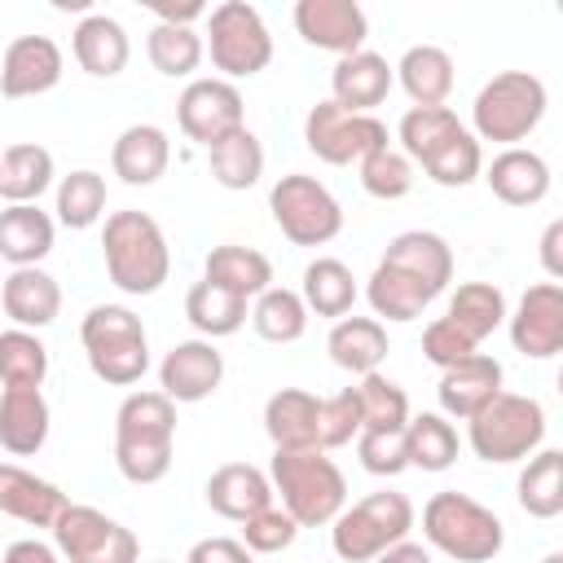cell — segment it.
Returning <instances> with one entry per match:
<instances>
[{
  "label": "cell",
  "mask_w": 563,
  "mask_h": 563,
  "mask_svg": "<svg viewBox=\"0 0 563 563\" xmlns=\"http://www.w3.org/2000/svg\"><path fill=\"white\" fill-rule=\"evenodd\" d=\"M268 484L299 528H325L347 506V479L321 449H273Z\"/></svg>",
  "instance_id": "7a4b0ae2"
},
{
  "label": "cell",
  "mask_w": 563,
  "mask_h": 563,
  "mask_svg": "<svg viewBox=\"0 0 563 563\" xmlns=\"http://www.w3.org/2000/svg\"><path fill=\"white\" fill-rule=\"evenodd\" d=\"M391 75L413 106H444L453 92V57L440 44L405 48V57L391 66Z\"/></svg>",
  "instance_id": "1f68e13d"
},
{
  "label": "cell",
  "mask_w": 563,
  "mask_h": 563,
  "mask_svg": "<svg viewBox=\"0 0 563 563\" xmlns=\"http://www.w3.org/2000/svg\"><path fill=\"white\" fill-rule=\"evenodd\" d=\"M202 31L194 26H167V22H154L150 35H145V57L158 75L167 79H189L198 66H202Z\"/></svg>",
  "instance_id": "60d3db41"
},
{
  "label": "cell",
  "mask_w": 563,
  "mask_h": 563,
  "mask_svg": "<svg viewBox=\"0 0 563 563\" xmlns=\"http://www.w3.org/2000/svg\"><path fill=\"white\" fill-rule=\"evenodd\" d=\"M79 343L88 356V369L110 387H132L150 369V339L132 308L123 303H97L79 321Z\"/></svg>",
  "instance_id": "277c9868"
},
{
  "label": "cell",
  "mask_w": 563,
  "mask_h": 563,
  "mask_svg": "<svg viewBox=\"0 0 563 563\" xmlns=\"http://www.w3.org/2000/svg\"><path fill=\"white\" fill-rule=\"evenodd\" d=\"M224 383V356L211 339H180L158 365V391L172 405H198Z\"/></svg>",
  "instance_id": "9a60e30c"
},
{
  "label": "cell",
  "mask_w": 563,
  "mask_h": 563,
  "mask_svg": "<svg viewBox=\"0 0 563 563\" xmlns=\"http://www.w3.org/2000/svg\"><path fill=\"white\" fill-rule=\"evenodd\" d=\"M57 167L53 154L35 141H13L0 150V198L13 202H40V194H48Z\"/></svg>",
  "instance_id": "d6a6232c"
},
{
  "label": "cell",
  "mask_w": 563,
  "mask_h": 563,
  "mask_svg": "<svg viewBox=\"0 0 563 563\" xmlns=\"http://www.w3.org/2000/svg\"><path fill=\"white\" fill-rule=\"evenodd\" d=\"M484 180L493 198H501L506 207H537L550 194V163L537 150L510 145L484 167Z\"/></svg>",
  "instance_id": "4316f807"
},
{
  "label": "cell",
  "mask_w": 563,
  "mask_h": 563,
  "mask_svg": "<svg viewBox=\"0 0 563 563\" xmlns=\"http://www.w3.org/2000/svg\"><path fill=\"white\" fill-rule=\"evenodd\" d=\"M70 53L79 62L84 75L92 79H114L128 57H132V44H128V31L119 18L110 13H84L79 26L70 31Z\"/></svg>",
  "instance_id": "d4e9b609"
},
{
  "label": "cell",
  "mask_w": 563,
  "mask_h": 563,
  "mask_svg": "<svg viewBox=\"0 0 563 563\" xmlns=\"http://www.w3.org/2000/svg\"><path fill=\"white\" fill-rule=\"evenodd\" d=\"M150 13L167 26H194L198 18H207V4L202 0H185V4H172V0H150Z\"/></svg>",
  "instance_id": "11a10c76"
},
{
  "label": "cell",
  "mask_w": 563,
  "mask_h": 563,
  "mask_svg": "<svg viewBox=\"0 0 563 563\" xmlns=\"http://www.w3.org/2000/svg\"><path fill=\"white\" fill-rule=\"evenodd\" d=\"M365 299H369L374 317H383V321H418L431 308L435 295L422 282H413L409 273H400V268L378 260L369 282H365Z\"/></svg>",
  "instance_id": "836d02e7"
},
{
  "label": "cell",
  "mask_w": 563,
  "mask_h": 563,
  "mask_svg": "<svg viewBox=\"0 0 563 563\" xmlns=\"http://www.w3.org/2000/svg\"><path fill=\"white\" fill-rule=\"evenodd\" d=\"M541 563H563V554H559V550H550V554H545Z\"/></svg>",
  "instance_id": "91938a15"
},
{
  "label": "cell",
  "mask_w": 563,
  "mask_h": 563,
  "mask_svg": "<svg viewBox=\"0 0 563 563\" xmlns=\"http://www.w3.org/2000/svg\"><path fill=\"white\" fill-rule=\"evenodd\" d=\"M207 163H211V180L220 189H251L264 176V145L251 128H238L207 150Z\"/></svg>",
  "instance_id": "f35d334b"
},
{
  "label": "cell",
  "mask_w": 563,
  "mask_h": 563,
  "mask_svg": "<svg viewBox=\"0 0 563 563\" xmlns=\"http://www.w3.org/2000/svg\"><path fill=\"white\" fill-rule=\"evenodd\" d=\"M106 273L123 295H154L172 273L167 233L150 211H114L101 229Z\"/></svg>",
  "instance_id": "3957f363"
},
{
  "label": "cell",
  "mask_w": 563,
  "mask_h": 563,
  "mask_svg": "<svg viewBox=\"0 0 563 563\" xmlns=\"http://www.w3.org/2000/svg\"><path fill=\"white\" fill-rule=\"evenodd\" d=\"M356 457H361V466H365L369 475H383V479L409 471V457H405V427H400V431H361V435H356Z\"/></svg>",
  "instance_id": "f907efd6"
},
{
  "label": "cell",
  "mask_w": 563,
  "mask_h": 563,
  "mask_svg": "<svg viewBox=\"0 0 563 563\" xmlns=\"http://www.w3.org/2000/svg\"><path fill=\"white\" fill-rule=\"evenodd\" d=\"M53 409L40 387H4L0 391V449L13 457H31L48 444Z\"/></svg>",
  "instance_id": "44dd1931"
},
{
  "label": "cell",
  "mask_w": 563,
  "mask_h": 563,
  "mask_svg": "<svg viewBox=\"0 0 563 563\" xmlns=\"http://www.w3.org/2000/svg\"><path fill=\"white\" fill-rule=\"evenodd\" d=\"M422 537L431 550L457 563H488L506 545V523L475 497L444 488L422 506Z\"/></svg>",
  "instance_id": "5b68a950"
},
{
  "label": "cell",
  "mask_w": 563,
  "mask_h": 563,
  "mask_svg": "<svg viewBox=\"0 0 563 563\" xmlns=\"http://www.w3.org/2000/svg\"><path fill=\"white\" fill-rule=\"evenodd\" d=\"M251 325L264 343H295L308 330V308L299 299V290L286 286H268L255 303H251Z\"/></svg>",
  "instance_id": "7bdbcfd3"
},
{
  "label": "cell",
  "mask_w": 563,
  "mask_h": 563,
  "mask_svg": "<svg viewBox=\"0 0 563 563\" xmlns=\"http://www.w3.org/2000/svg\"><path fill=\"white\" fill-rule=\"evenodd\" d=\"M457 128H466L449 106H409L400 114V128H396V150L409 158V163H422L431 150H440Z\"/></svg>",
  "instance_id": "b9f144b4"
},
{
  "label": "cell",
  "mask_w": 563,
  "mask_h": 563,
  "mask_svg": "<svg viewBox=\"0 0 563 563\" xmlns=\"http://www.w3.org/2000/svg\"><path fill=\"white\" fill-rule=\"evenodd\" d=\"M172 163V141L158 123H132L114 136V150H110V167L123 185H154Z\"/></svg>",
  "instance_id": "83f0119b"
},
{
  "label": "cell",
  "mask_w": 563,
  "mask_h": 563,
  "mask_svg": "<svg viewBox=\"0 0 563 563\" xmlns=\"http://www.w3.org/2000/svg\"><path fill=\"white\" fill-rule=\"evenodd\" d=\"M325 352H330V361H334L339 369L365 378V374H374V369L387 361V352H391L387 325H383L378 317H339V321L330 325V334H325Z\"/></svg>",
  "instance_id": "f546056e"
},
{
  "label": "cell",
  "mask_w": 563,
  "mask_h": 563,
  "mask_svg": "<svg viewBox=\"0 0 563 563\" xmlns=\"http://www.w3.org/2000/svg\"><path fill=\"white\" fill-rule=\"evenodd\" d=\"M497 391H501V361L488 356V352H475V356H466L462 365L444 369V374H440V387H435L440 413H444V418H462V422H466L475 409H484Z\"/></svg>",
  "instance_id": "484cf974"
},
{
  "label": "cell",
  "mask_w": 563,
  "mask_h": 563,
  "mask_svg": "<svg viewBox=\"0 0 563 563\" xmlns=\"http://www.w3.org/2000/svg\"><path fill=\"white\" fill-rule=\"evenodd\" d=\"M405 457L418 471H449L457 462V431L444 413H418L405 422Z\"/></svg>",
  "instance_id": "ab89813d"
},
{
  "label": "cell",
  "mask_w": 563,
  "mask_h": 563,
  "mask_svg": "<svg viewBox=\"0 0 563 563\" xmlns=\"http://www.w3.org/2000/svg\"><path fill=\"white\" fill-rule=\"evenodd\" d=\"M369 563H431V550L427 545H413L409 537L405 541H396V545H387L378 559H369Z\"/></svg>",
  "instance_id": "680465c9"
},
{
  "label": "cell",
  "mask_w": 563,
  "mask_h": 563,
  "mask_svg": "<svg viewBox=\"0 0 563 563\" xmlns=\"http://www.w3.org/2000/svg\"><path fill=\"white\" fill-rule=\"evenodd\" d=\"M299 299L308 312L317 317H347L352 303H356V277L343 260L334 255H317L308 268H303V286H299Z\"/></svg>",
  "instance_id": "d590c367"
},
{
  "label": "cell",
  "mask_w": 563,
  "mask_h": 563,
  "mask_svg": "<svg viewBox=\"0 0 563 563\" xmlns=\"http://www.w3.org/2000/svg\"><path fill=\"white\" fill-rule=\"evenodd\" d=\"M295 537H299V523L282 506H264L242 523V545L251 554H282L286 545H295Z\"/></svg>",
  "instance_id": "681fc988"
},
{
  "label": "cell",
  "mask_w": 563,
  "mask_h": 563,
  "mask_svg": "<svg viewBox=\"0 0 563 563\" xmlns=\"http://www.w3.org/2000/svg\"><path fill=\"white\" fill-rule=\"evenodd\" d=\"M383 264L409 273V277L422 282L435 299H440L444 286L453 282V251H449V242H444L440 233H431V229H405V233H396V238L387 242V251H383Z\"/></svg>",
  "instance_id": "7402d4cb"
},
{
  "label": "cell",
  "mask_w": 563,
  "mask_h": 563,
  "mask_svg": "<svg viewBox=\"0 0 563 563\" xmlns=\"http://www.w3.org/2000/svg\"><path fill=\"white\" fill-rule=\"evenodd\" d=\"M62 48L48 35H18L0 57V92L9 101L53 92L62 84Z\"/></svg>",
  "instance_id": "e0dca14e"
},
{
  "label": "cell",
  "mask_w": 563,
  "mask_h": 563,
  "mask_svg": "<svg viewBox=\"0 0 563 563\" xmlns=\"http://www.w3.org/2000/svg\"><path fill=\"white\" fill-rule=\"evenodd\" d=\"M290 18H295V31L303 35V44L325 48L334 57L361 53L365 35H369V18L356 0H299Z\"/></svg>",
  "instance_id": "2e32d148"
},
{
  "label": "cell",
  "mask_w": 563,
  "mask_h": 563,
  "mask_svg": "<svg viewBox=\"0 0 563 563\" xmlns=\"http://www.w3.org/2000/svg\"><path fill=\"white\" fill-rule=\"evenodd\" d=\"M0 282H4V277H0Z\"/></svg>",
  "instance_id": "6125c7cd"
},
{
  "label": "cell",
  "mask_w": 563,
  "mask_h": 563,
  "mask_svg": "<svg viewBox=\"0 0 563 563\" xmlns=\"http://www.w3.org/2000/svg\"><path fill=\"white\" fill-rule=\"evenodd\" d=\"M158 563H172V559H158Z\"/></svg>",
  "instance_id": "94428289"
},
{
  "label": "cell",
  "mask_w": 563,
  "mask_h": 563,
  "mask_svg": "<svg viewBox=\"0 0 563 563\" xmlns=\"http://www.w3.org/2000/svg\"><path fill=\"white\" fill-rule=\"evenodd\" d=\"M391 84H396L391 62L383 53L361 48V53H347V57L334 62V70H330V101L352 110V114H374V106L387 101Z\"/></svg>",
  "instance_id": "ac0fdd59"
},
{
  "label": "cell",
  "mask_w": 563,
  "mask_h": 563,
  "mask_svg": "<svg viewBox=\"0 0 563 563\" xmlns=\"http://www.w3.org/2000/svg\"><path fill=\"white\" fill-rule=\"evenodd\" d=\"M541 268H545V277L550 282H559L563 277V220H550L545 224V233H541Z\"/></svg>",
  "instance_id": "9f6ffc18"
},
{
  "label": "cell",
  "mask_w": 563,
  "mask_h": 563,
  "mask_svg": "<svg viewBox=\"0 0 563 563\" xmlns=\"http://www.w3.org/2000/svg\"><path fill=\"white\" fill-rule=\"evenodd\" d=\"M303 145L330 163V167H347V163H361L365 154L391 145L387 136V123L374 119V114H352L343 106H334L330 97L317 101L308 114H303Z\"/></svg>",
  "instance_id": "7c38bea8"
},
{
  "label": "cell",
  "mask_w": 563,
  "mask_h": 563,
  "mask_svg": "<svg viewBox=\"0 0 563 563\" xmlns=\"http://www.w3.org/2000/svg\"><path fill=\"white\" fill-rule=\"evenodd\" d=\"M202 493H207V506L220 519H233V523H246L251 515H260L264 506H273V484L251 462H224V466H216Z\"/></svg>",
  "instance_id": "cb8c5ba5"
},
{
  "label": "cell",
  "mask_w": 563,
  "mask_h": 563,
  "mask_svg": "<svg viewBox=\"0 0 563 563\" xmlns=\"http://www.w3.org/2000/svg\"><path fill=\"white\" fill-rule=\"evenodd\" d=\"M466 444L479 462H528L545 444V409L537 396L497 391L484 409L466 418Z\"/></svg>",
  "instance_id": "52a82bcc"
},
{
  "label": "cell",
  "mask_w": 563,
  "mask_h": 563,
  "mask_svg": "<svg viewBox=\"0 0 563 563\" xmlns=\"http://www.w3.org/2000/svg\"><path fill=\"white\" fill-rule=\"evenodd\" d=\"M48 378V347L35 330H4L0 334V383L4 387H44Z\"/></svg>",
  "instance_id": "f6af8a7d"
},
{
  "label": "cell",
  "mask_w": 563,
  "mask_h": 563,
  "mask_svg": "<svg viewBox=\"0 0 563 563\" xmlns=\"http://www.w3.org/2000/svg\"><path fill=\"white\" fill-rule=\"evenodd\" d=\"M264 431L273 449H321V396L303 387L273 391L264 400Z\"/></svg>",
  "instance_id": "ffe728a7"
},
{
  "label": "cell",
  "mask_w": 563,
  "mask_h": 563,
  "mask_svg": "<svg viewBox=\"0 0 563 563\" xmlns=\"http://www.w3.org/2000/svg\"><path fill=\"white\" fill-rule=\"evenodd\" d=\"M57 224L66 229H92L106 216V176L92 167H79L57 180Z\"/></svg>",
  "instance_id": "ee69618b"
},
{
  "label": "cell",
  "mask_w": 563,
  "mask_h": 563,
  "mask_svg": "<svg viewBox=\"0 0 563 563\" xmlns=\"http://www.w3.org/2000/svg\"><path fill=\"white\" fill-rule=\"evenodd\" d=\"M515 497L523 506V515L532 519H554L563 510V453L559 449H537L515 484Z\"/></svg>",
  "instance_id": "74e56055"
},
{
  "label": "cell",
  "mask_w": 563,
  "mask_h": 563,
  "mask_svg": "<svg viewBox=\"0 0 563 563\" xmlns=\"http://www.w3.org/2000/svg\"><path fill=\"white\" fill-rule=\"evenodd\" d=\"M176 123H180V132H185L194 145H202V150H211L216 141H224L229 132L246 128V106H242L238 84H229V79H220V75H211V79H189L185 92L176 97Z\"/></svg>",
  "instance_id": "4fadbf2b"
},
{
  "label": "cell",
  "mask_w": 563,
  "mask_h": 563,
  "mask_svg": "<svg viewBox=\"0 0 563 563\" xmlns=\"http://www.w3.org/2000/svg\"><path fill=\"white\" fill-rule=\"evenodd\" d=\"M268 211L282 238L295 246H325L343 233L339 198L317 176H303V172H290L268 189Z\"/></svg>",
  "instance_id": "30bf717a"
},
{
  "label": "cell",
  "mask_w": 563,
  "mask_h": 563,
  "mask_svg": "<svg viewBox=\"0 0 563 563\" xmlns=\"http://www.w3.org/2000/svg\"><path fill=\"white\" fill-rule=\"evenodd\" d=\"M0 563H62V554H57L53 545L35 541V537H22V541H13V545L0 554Z\"/></svg>",
  "instance_id": "6f0895ef"
},
{
  "label": "cell",
  "mask_w": 563,
  "mask_h": 563,
  "mask_svg": "<svg viewBox=\"0 0 563 563\" xmlns=\"http://www.w3.org/2000/svg\"><path fill=\"white\" fill-rule=\"evenodd\" d=\"M0 303H4V317L18 325V330H44L57 321L62 312V286L53 273H44L40 264L35 268H13L4 282H0Z\"/></svg>",
  "instance_id": "603a6c76"
},
{
  "label": "cell",
  "mask_w": 563,
  "mask_h": 563,
  "mask_svg": "<svg viewBox=\"0 0 563 563\" xmlns=\"http://www.w3.org/2000/svg\"><path fill=\"white\" fill-rule=\"evenodd\" d=\"M449 325H457L475 347L506 325V295L493 286V282H462L453 295H449V312H444Z\"/></svg>",
  "instance_id": "8d00e7d4"
},
{
  "label": "cell",
  "mask_w": 563,
  "mask_h": 563,
  "mask_svg": "<svg viewBox=\"0 0 563 563\" xmlns=\"http://www.w3.org/2000/svg\"><path fill=\"white\" fill-rule=\"evenodd\" d=\"M57 238V220L40 202H13L0 211V260L13 268H35Z\"/></svg>",
  "instance_id": "f1b7e54d"
},
{
  "label": "cell",
  "mask_w": 563,
  "mask_h": 563,
  "mask_svg": "<svg viewBox=\"0 0 563 563\" xmlns=\"http://www.w3.org/2000/svg\"><path fill=\"white\" fill-rule=\"evenodd\" d=\"M361 435V400L356 387H343L339 396L321 400V449H343Z\"/></svg>",
  "instance_id": "816d5d0a"
},
{
  "label": "cell",
  "mask_w": 563,
  "mask_h": 563,
  "mask_svg": "<svg viewBox=\"0 0 563 563\" xmlns=\"http://www.w3.org/2000/svg\"><path fill=\"white\" fill-rule=\"evenodd\" d=\"M246 317H251V308H246V299L242 295H233V290H220V286H211L207 277L202 282H194L189 286V295H185V321L202 334V339H229V334H238L242 325H246Z\"/></svg>",
  "instance_id": "e575fe53"
},
{
  "label": "cell",
  "mask_w": 563,
  "mask_h": 563,
  "mask_svg": "<svg viewBox=\"0 0 563 563\" xmlns=\"http://www.w3.org/2000/svg\"><path fill=\"white\" fill-rule=\"evenodd\" d=\"M510 343L528 361H550L563 352V286L559 282H537L519 295L515 312H506Z\"/></svg>",
  "instance_id": "5bb4252c"
},
{
  "label": "cell",
  "mask_w": 563,
  "mask_h": 563,
  "mask_svg": "<svg viewBox=\"0 0 563 563\" xmlns=\"http://www.w3.org/2000/svg\"><path fill=\"white\" fill-rule=\"evenodd\" d=\"M356 400H361V431H400L409 422V396L383 369L361 378Z\"/></svg>",
  "instance_id": "bcb514c9"
},
{
  "label": "cell",
  "mask_w": 563,
  "mask_h": 563,
  "mask_svg": "<svg viewBox=\"0 0 563 563\" xmlns=\"http://www.w3.org/2000/svg\"><path fill=\"white\" fill-rule=\"evenodd\" d=\"M422 172H427L435 185H444V189L471 185V180L484 172V154H479V141L471 136V128H457L440 150H431V154L422 158Z\"/></svg>",
  "instance_id": "7dc6e473"
},
{
  "label": "cell",
  "mask_w": 563,
  "mask_h": 563,
  "mask_svg": "<svg viewBox=\"0 0 563 563\" xmlns=\"http://www.w3.org/2000/svg\"><path fill=\"white\" fill-rule=\"evenodd\" d=\"M479 347L457 330V325H449L444 317H435L427 330H422V356L444 374V369H453V365H462L466 356H475Z\"/></svg>",
  "instance_id": "f5cc1de1"
},
{
  "label": "cell",
  "mask_w": 563,
  "mask_h": 563,
  "mask_svg": "<svg viewBox=\"0 0 563 563\" xmlns=\"http://www.w3.org/2000/svg\"><path fill=\"white\" fill-rule=\"evenodd\" d=\"M202 277L220 290H233L242 299H260L268 286H273V264L264 251L255 246H238V242H224V246H211L207 260H202Z\"/></svg>",
  "instance_id": "4dcf8cb0"
},
{
  "label": "cell",
  "mask_w": 563,
  "mask_h": 563,
  "mask_svg": "<svg viewBox=\"0 0 563 563\" xmlns=\"http://www.w3.org/2000/svg\"><path fill=\"white\" fill-rule=\"evenodd\" d=\"M202 48L211 53V66L220 70V79H251L273 62V35L260 18L255 4L246 0H224L216 9H207V31H202Z\"/></svg>",
  "instance_id": "9c48e42d"
},
{
  "label": "cell",
  "mask_w": 563,
  "mask_h": 563,
  "mask_svg": "<svg viewBox=\"0 0 563 563\" xmlns=\"http://www.w3.org/2000/svg\"><path fill=\"white\" fill-rule=\"evenodd\" d=\"M185 563H255V554L238 537H202L189 545Z\"/></svg>",
  "instance_id": "db71d44e"
},
{
  "label": "cell",
  "mask_w": 563,
  "mask_h": 563,
  "mask_svg": "<svg viewBox=\"0 0 563 563\" xmlns=\"http://www.w3.org/2000/svg\"><path fill=\"white\" fill-rule=\"evenodd\" d=\"M356 176H361V189L378 202H396L413 189V163L396 150V145H383L374 154H365L356 163Z\"/></svg>",
  "instance_id": "c3c4849f"
},
{
  "label": "cell",
  "mask_w": 563,
  "mask_h": 563,
  "mask_svg": "<svg viewBox=\"0 0 563 563\" xmlns=\"http://www.w3.org/2000/svg\"><path fill=\"white\" fill-rule=\"evenodd\" d=\"M176 405L163 391H128L114 409V466L128 484H158L172 471Z\"/></svg>",
  "instance_id": "6da1fadb"
},
{
  "label": "cell",
  "mask_w": 563,
  "mask_h": 563,
  "mask_svg": "<svg viewBox=\"0 0 563 563\" xmlns=\"http://www.w3.org/2000/svg\"><path fill=\"white\" fill-rule=\"evenodd\" d=\"M66 493L53 479H40L35 471L18 462H0V515L26 523V528H53L66 510Z\"/></svg>",
  "instance_id": "d6986e66"
},
{
  "label": "cell",
  "mask_w": 563,
  "mask_h": 563,
  "mask_svg": "<svg viewBox=\"0 0 563 563\" xmlns=\"http://www.w3.org/2000/svg\"><path fill=\"white\" fill-rule=\"evenodd\" d=\"M413 528V501L396 488H378L352 506H343L330 523V545L343 563H369L387 545L405 541Z\"/></svg>",
  "instance_id": "ba28073f"
},
{
  "label": "cell",
  "mask_w": 563,
  "mask_h": 563,
  "mask_svg": "<svg viewBox=\"0 0 563 563\" xmlns=\"http://www.w3.org/2000/svg\"><path fill=\"white\" fill-rule=\"evenodd\" d=\"M53 541H57L53 550L62 554V563H136L141 559L136 532L97 506L70 501L53 523Z\"/></svg>",
  "instance_id": "8fae6325"
},
{
  "label": "cell",
  "mask_w": 563,
  "mask_h": 563,
  "mask_svg": "<svg viewBox=\"0 0 563 563\" xmlns=\"http://www.w3.org/2000/svg\"><path fill=\"white\" fill-rule=\"evenodd\" d=\"M545 106H550V92L537 75L528 70H501L493 75L475 101H471V136L475 141H497V145H519L528 141L541 119H545Z\"/></svg>",
  "instance_id": "8992f818"
}]
</instances>
